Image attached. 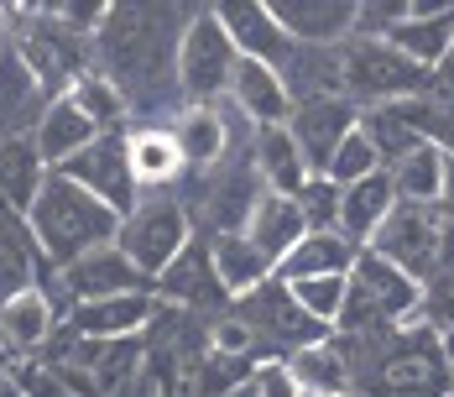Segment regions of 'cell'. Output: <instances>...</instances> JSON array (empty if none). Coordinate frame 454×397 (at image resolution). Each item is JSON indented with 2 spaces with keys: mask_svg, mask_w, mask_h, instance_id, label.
Segmentation results:
<instances>
[{
  "mask_svg": "<svg viewBox=\"0 0 454 397\" xmlns=\"http://www.w3.org/2000/svg\"><path fill=\"white\" fill-rule=\"evenodd\" d=\"M199 5H110L99 37H94V68L110 74L121 94L131 99V115L141 126L152 121L146 110H173L183 105L178 84V47Z\"/></svg>",
  "mask_w": 454,
  "mask_h": 397,
  "instance_id": "6da1fadb",
  "label": "cell"
},
{
  "mask_svg": "<svg viewBox=\"0 0 454 397\" xmlns=\"http://www.w3.org/2000/svg\"><path fill=\"white\" fill-rule=\"evenodd\" d=\"M27 230L37 241V257L47 272H63L79 257H90L94 246H110L121 235V215L105 199H94L90 188H79L74 178L47 173L37 204L27 210Z\"/></svg>",
  "mask_w": 454,
  "mask_h": 397,
  "instance_id": "7a4b0ae2",
  "label": "cell"
},
{
  "mask_svg": "<svg viewBox=\"0 0 454 397\" xmlns=\"http://www.w3.org/2000/svg\"><path fill=\"white\" fill-rule=\"evenodd\" d=\"M423 282L408 277L403 266H392L376 251H361V262L350 272V304L340 314L334 335H387L397 324H412L423 309Z\"/></svg>",
  "mask_w": 454,
  "mask_h": 397,
  "instance_id": "3957f363",
  "label": "cell"
},
{
  "mask_svg": "<svg viewBox=\"0 0 454 397\" xmlns=\"http://www.w3.org/2000/svg\"><path fill=\"white\" fill-rule=\"evenodd\" d=\"M11 52L43 79V89L58 99V94H68V89L79 84V74H90V52L94 43L90 37H79V32H68L47 5H16V21H11Z\"/></svg>",
  "mask_w": 454,
  "mask_h": 397,
  "instance_id": "277c9868",
  "label": "cell"
},
{
  "mask_svg": "<svg viewBox=\"0 0 454 397\" xmlns=\"http://www.w3.org/2000/svg\"><path fill=\"white\" fill-rule=\"evenodd\" d=\"M340 74H345V94L371 110L392 99H418L434 89V74L403 58L387 37H350L340 47Z\"/></svg>",
  "mask_w": 454,
  "mask_h": 397,
  "instance_id": "5b68a950",
  "label": "cell"
},
{
  "mask_svg": "<svg viewBox=\"0 0 454 397\" xmlns=\"http://www.w3.org/2000/svg\"><path fill=\"white\" fill-rule=\"evenodd\" d=\"M193 241H199V230H193V220H188V210H183V199L173 188H168V194H146L137 204V215H126V220H121V235H115V246H121L152 282L178 262Z\"/></svg>",
  "mask_w": 454,
  "mask_h": 397,
  "instance_id": "8992f818",
  "label": "cell"
},
{
  "mask_svg": "<svg viewBox=\"0 0 454 397\" xmlns=\"http://www.w3.org/2000/svg\"><path fill=\"white\" fill-rule=\"evenodd\" d=\"M235 63H240V47L220 21V5H199L188 32L178 47V84L188 105H215L230 94L235 79Z\"/></svg>",
  "mask_w": 454,
  "mask_h": 397,
  "instance_id": "52a82bcc",
  "label": "cell"
},
{
  "mask_svg": "<svg viewBox=\"0 0 454 397\" xmlns=\"http://www.w3.org/2000/svg\"><path fill=\"white\" fill-rule=\"evenodd\" d=\"M230 309L240 314V324L256 335L262 351H277L272 361H287V355L309 351V345H318V340L334 335L329 324H318L314 314L293 298V288H287L282 277H272L267 288H256L251 298H240V304H230Z\"/></svg>",
  "mask_w": 454,
  "mask_h": 397,
  "instance_id": "ba28073f",
  "label": "cell"
},
{
  "mask_svg": "<svg viewBox=\"0 0 454 397\" xmlns=\"http://www.w3.org/2000/svg\"><path fill=\"white\" fill-rule=\"evenodd\" d=\"M444 220H450V204H397L365 251L387 257L428 288L444 266Z\"/></svg>",
  "mask_w": 454,
  "mask_h": 397,
  "instance_id": "9c48e42d",
  "label": "cell"
},
{
  "mask_svg": "<svg viewBox=\"0 0 454 397\" xmlns=\"http://www.w3.org/2000/svg\"><path fill=\"white\" fill-rule=\"evenodd\" d=\"M43 288L52 293V304L63 309H79V304H94V298H121V293H146L152 288V277L141 272L115 241L110 246H94L90 257H79L74 266H63V272H47Z\"/></svg>",
  "mask_w": 454,
  "mask_h": 397,
  "instance_id": "30bf717a",
  "label": "cell"
},
{
  "mask_svg": "<svg viewBox=\"0 0 454 397\" xmlns=\"http://www.w3.org/2000/svg\"><path fill=\"white\" fill-rule=\"evenodd\" d=\"M58 173L74 178L79 188H90L94 199H105L121 220H126V215H137V204L146 199V194H141V183H137V173H131V147H126V131H105L94 147H84L74 163H63Z\"/></svg>",
  "mask_w": 454,
  "mask_h": 397,
  "instance_id": "8fae6325",
  "label": "cell"
},
{
  "mask_svg": "<svg viewBox=\"0 0 454 397\" xmlns=\"http://www.w3.org/2000/svg\"><path fill=\"white\" fill-rule=\"evenodd\" d=\"M162 309H168V304L157 298V288H146V293H121V298H94V304L68 309L63 330H68L74 340H141V335L157 324Z\"/></svg>",
  "mask_w": 454,
  "mask_h": 397,
  "instance_id": "7c38bea8",
  "label": "cell"
},
{
  "mask_svg": "<svg viewBox=\"0 0 454 397\" xmlns=\"http://www.w3.org/2000/svg\"><path fill=\"white\" fill-rule=\"evenodd\" d=\"M361 115H365V110L356 105V99H345V94H329V99H298V105H293L287 131L298 136V147H303L309 168H314V173H329V163H334L340 141L361 126Z\"/></svg>",
  "mask_w": 454,
  "mask_h": 397,
  "instance_id": "4fadbf2b",
  "label": "cell"
},
{
  "mask_svg": "<svg viewBox=\"0 0 454 397\" xmlns=\"http://www.w3.org/2000/svg\"><path fill=\"white\" fill-rule=\"evenodd\" d=\"M272 11L298 47H345L361 27V0H272Z\"/></svg>",
  "mask_w": 454,
  "mask_h": 397,
  "instance_id": "5bb4252c",
  "label": "cell"
},
{
  "mask_svg": "<svg viewBox=\"0 0 454 397\" xmlns=\"http://www.w3.org/2000/svg\"><path fill=\"white\" fill-rule=\"evenodd\" d=\"M387 43L397 47L403 58H412L418 68L439 74L454 58V5H423V0H408V16L387 32Z\"/></svg>",
  "mask_w": 454,
  "mask_h": 397,
  "instance_id": "9a60e30c",
  "label": "cell"
},
{
  "mask_svg": "<svg viewBox=\"0 0 454 397\" xmlns=\"http://www.w3.org/2000/svg\"><path fill=\"white\" fill-rule=\"evenodd\" d=\"M58 330H63V309L52 304V293H47L43 282L0 304V345L16 361H32L43 345H52Z\"/></svg>",
  "mask_w": 454,
  "mask_h": 397,
  "instance_id": "2e32d148",
  "label": "cell"
},
{
  "mask_svg": "<svg viewBox=\"0 0 454 397\" xmlns=\"http://www.w3.org/2000/svg\"><path fill=\"white\" fill-rule=\"evenodd\" d=\"M220 21H225V32L235 37L240 58H256V63L287 68V58H293V47L298 43L282 32L272 0H220Z\"/></svg>",
  "mask_w": 454,
  "mask_h": 397,
  "instance_id": "e0dca14e",
  "label": "cell"
},
{
  "mask_svg": "<svg viewBox=\"0 0 454 397\" xmlns=\"http://www.w3.org/2000/svg\"><path fill=\"white\" fill-rule=\"evenodd\" d=\"M230 105L262 131V126H287L293 121V89L282 79V68L272 63H256V58H240L235 63V79H230Z\"/></svg>",
  "mask_w": 454,
  "mask_h": 397,
  "instance_id": "ac0fdd59",
  "label": "cell"
},
{
  "mask_svg": "<svg viewBox=\"0 0 454 397\" xmlns=\"http://www.w3.org/2000/svg\"><path fill=\"white\" fill-rule=\"evenodd\" d=\"M152 288H157V298H162L168 309H173V304H178V309H215V304H230V293L220 288V272H215V251H209L204 235H199Z\"/></svg>",
  "mask_w": 454,
  "mask_h": 397,
  "instance_id": "d6986e66",
  "label": "cell"
},
{
  "mask_svg": "<svg viewBox=\"0 0 454 397\" xmlns=\"http://www.w3.org/2000/svg\"><path fill=\"white\" fill-rule=\"evenodd\" d=\"M387 173H392V188H397V204H444L454 194V147H444V141L412 147Z\"/></svg>",
  "mask_w": 454,
  "mask_h": 397,
  "instance_id": "ffe728a7",
  "label": "cell"
},
{
  "mask_svg": "<svg viewBox=\"0 0 454 397\" xmlns=\"http://www.w3.org/2000/svg\"><path fill=\"white\" fill-rule=\"evenodd\" d=\"M47 105H52V94L43 89V79L11 47H0V141L32 136L37 121L47 115Z\"/></svg>",
  "mask_w": 454,
  "mask_h": 397,
  "instance_id": "44dd1931",
  "label": "cell"
},
{
  "mask_svg": "<svg viewBox=\"0 0 454 397\" xmlns=\"http://www.w3.org/2000/svg\"><path fill=\"white\" fill-rule=\"evenodd\" d=\"M126 147H131V173H137L141 194H168L188 178V157H183L173 126H131L126 131Z\"/></svg>",
  "mask_w": 454,
  "mask_h": 397,
  "instance_id": "7402d4cb",
  "label": "cell"
},
{
  "mask_svg": "<svg viewBox=\"0 0 454 397\" xmlns=\"http://www.w3.org/2000/svg\"><path fill=\"white\" fill-rule=\"evenodd\" d=\"M99 126H94L90 115L68 99V94H58L52 105H47V115L37 121V131H32V141H37V157L47 163V173H58L63 163H74L84 147H94L99 141Z\"/></svg>",
  "mask_w": 454,
  "mask_h": 397,
  "instance_id": "603a6c76",
  "label": "cell"
},
{
  "mask_svg": "<svg viewBox=\"0 0 454 397\" xmlns=\"http://www.w3.org/2000/svg\"><path fill=\"white\" fill-rule=\"evenodd\" d=\"M209 251H215V272H220V288L230 293V304L251 298L256 288H267L277 277V262L240 230V235H204Z\"/></svg>",
  "mask_w": 454,
  "mask_h": 397,
  "instance_id": "cb8c5ba5",
  "label": "cell"
},
{
  "mask_svg": "<svg viewBox=\"0 0 454 397\" xmlns=\"http://www.w3.org/2000/svg\"><path fill=\"white\" fill-rule=\"evenodd\" d=\"M365 246H356L345 230H309L298 241V251L277 266L282 282H303V277H350Z\"/></svg>",
  "mask_w": 454,
  "mask_h": 397,
  "instance_id": "d4e9b609",
  "label": "cell"
},
{
  "mask_svg": "<svg viewBox=\"0 0 454 397\" xmlns=\"http://www.w3.org/2000/svg\"><path fill=\"white\" fill-rule=\"evenodd\" d=\"M251 152H256V173H262V183H267L272 194L298 199L303 183L318 178L314 168H309V157H303V147H298V136L287 131V126H262L256 141H251Z\"/></svg>",
  "mask_w": 454,
  "mask_h": 397,
  "instance_id": "484cf974",
  "label": "cell"
},
{
  "mask_svg": "<svg viewBox=\"0 0 454 397\" xmlns=\"http://www.w3.org/2000/svg\"><path fill=\"white\" fill-rule=\"evenodd\" d=\"M287 371H293V382H298V393L309 397H350L356 393V366H350V351L329 335V340H318L309 351L287 355Z\"/></svg>",
  "mask_w": 454,
  "mask_h": 397,
  "instance_id": "4316f807",
  "label": "cell"
},
{
  "mask_svg": "<svg viewBox=\"0 0 454 397\" xmlns=\"http://www.w3.org/2000/svg\"><path fill=\"white\" fill-rule=\"evenodd\" d=\"M43 183H47V163L37 157V141L32 136L0 141V210H11V215L27 220V210L37 204Z\"/></svg>",
  "mask_w": 454,
  "mask_h": 397,
  "instance_id": "83f0119b",
  "label": "cell"
},
{
  "mask_svg": "<svg viewBox=\"0 0 454 397\" xmlns=\"http://www.w3.org/2000/svg\"><path fill=\"white\" fill-rule=\"evenodd\" d=\"M43 277H47V266L37 257V241H32L27 220L0 210V304L27 293V288H37Z\"/></svg>",
  "mask_w": 454,
  "mask_h": 397,
  "instance_id": "f1b7e54d",
  "label": "cell"
},
{
  "mask_svg": "<svg viewBox=\"0 0 454 397\" xmlns=\"http://www.w3.org/2000/svg\"><path fill=\"white\" fill-rule=\"evenodd\" d=\"M392 210H397L392 173H376V178H365V183H350L345 199H340V230H345L356 246H371Z\"/></svg>",
  "mask_w": 454,
  "mask_h": 397,
  "instance_id": "f546056e",
  "label": "cell"
},
{
  "mask_svg": "<svg viewBox=\"0 0 454 397\" xmlns=\"http://www.w3.org/2000/svg\"><path fill=\"white\" fill-rule=\"evenodd\" d=\"M246 235L272 257L277 266L287 262L293 251H298V241L309 235V225H303V215H298V204L287 199V194H262L256 199V210H251V225H246Z\"/></svg>",
  "mask_w": 454,
  "mask_h": 397,
  "instance_id": "4dcf8cb0",
  "label": "cell"
},
{
  "mask_svg": "<svg viewBox=\"0 0 454 397\" xmlns=\"http://www.w3.org/2000/svg\"><path fill=\"white\" fill-rule=\"evenodd\" d=\"M68 99L90 115L99 131H126V121H131V99L121 94V84L110 74H99V68L79 74V84L68 89Z\"/></svg>",
  "mask_w": 454,
  "mask_h": 397,
  "instance_id": "1f68e13d",
  "label": "cell"
},
{
  "mask_svg": "<svg viewBox=\"0 0 454 397\" xmlns=\"http://www.w3.org/2000/svg\"><path fill=\"white\" fill-rule=\"evenodd\" d=\"M262 355H225V351H209L199 361V393L204 397H230L235 387L256 382L262 377Z\"/></svg>",
  "mask_w": 454,
  "mask_h": 397,
  "instance_id": "d6a6232c",
  "label": "cell"
},
{
  "mask_svg": "<svg viewBox=\"0 0 454 397\" xmlns=\"http://www.w3.org/2000/svg\"><path fill=\"white\" fill-rule=\"evenodd\" d=\"M387 173V163H381V152H376V141L365 136V126L340 141V152H334V163H329V183H340V188H350V183H365V178Z\"/></svg>",
  "mask_w": 454,
  "mask_h": 397,
  "instance_id": "836d02e7",
  "label": "cell"
},
{
  "mask_svg": "<svg viewBox=\"0 0 454 397\" xmlns=\"http://www.w3.org/2000/svg\"><path fill=\"white\" fill-rule=\"evenodd\" d=\"M293 288V298L303 304V309L314 314L318 324H340V314L350 304V277H303V282H287Z\"/></svg>",
  "mask_w": 454,
  "mask_h": 397,
  "instance_id": "e575fe53",
  "label": "cell"
},
{
  "mask_svg": "<svg viewBox=\"0 0 454 397\" xmlns=\"http://www.w3.org/2000/svg\"><path fill=\"white\" fill-rule=\"evenodd\" d=\"M340 199H345V188L318 173V178L303 183V194H298L293 204H298V215H303L309 230H340Z\"/></svg>",
  "mask_w": 454,
  "mask_h": 397,
  "instance_id": "d590c367",
  "label": "cell"
},
{
  "mask_svg": "<svg viewBox=\"0 0 454 397\" xmlns=\"http://www.w3.org/2000/svg\"><path fill=\"white\" fill-rule=\"evenodd\" d=\"M11 21H16V5H0V47L11 43Z\"/></svg>",
  "mask_w": 454,
  "mask_h": 397,
  "instance_id": "8d00e7d4",
  "label": "cell"
},
{
  "mask_svg": "<svg viewBox=\"0 0 454 397\" xmlns=\"http://www.w3.org/2000/svg\"><path fill=\"white\" fill-rule=\"evenodd\" d=\"M444 355H450V361H454V319H450V324H444Z\"/></svg>",
  "mask_w": 454,
  "mask_h": 397,
  "instance_id": "74e56055",
  "label": "cell"
},
{
  "mask_svg": "<svg viewBox=\"0 0 454 397\" xmlns=\"http://www.w3.org/2000/svg\"><path fill=\"white\" fill-rule=\"evenodd\" d=\"M230 397H262V387H256V382H246V387H235Z\"/></svg>",
  "mask_w": 454,
  "mask_h": 397,
  "instance_id": "f35d334b",
  "label": "cell"
},
{
  "mask_svg": "<svg viewBox=\"0 0 454 397\" xmlns=\"http://www.w3.org/2000/svg\"><path fill=\"white\" fill-rule=\"evenodd\" d=\"M5 355H11V351L0 345V387H5V371H11V361H5Z\"/></svg>",
  "mask_w": 454,
  "mask_h": 397,
  "instance_id": "ab89813d",
  "label": "cell"
},
{
  "mask_svg": "<svg viewBox=\"0 0 454 397\" xmlns=\"http://www.w3.org/2000/svg\"><path fill=\"white\" fill-rule=\"evenodd\" d=\"M0 397H11V393H5V387H0Z\"/></svg>",
  "mask_w": 454,
  "mask_h": 397,
  "instance_id": "60d3db41",
  "label": "cell"
},
{
  "mask_svg": "<svg viewBox=\"0 0 454 397\" xmlns=\"http://www.w3.org/2000/svg\"><path fill=\"white\" fill-rule=\"evenodd\" d=\"M303 397H309V393H303Z\"/></svg>",
  "mask_w": 454,
  "mask_h": 397,
  "instance_id": "b9f144b4",
  "label": "cell"
}]
</instances>
